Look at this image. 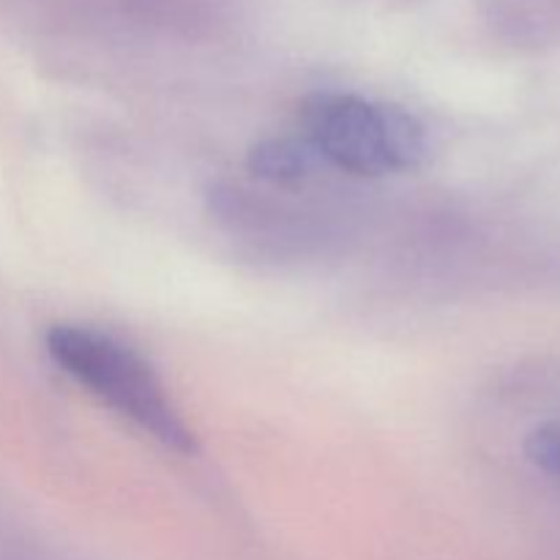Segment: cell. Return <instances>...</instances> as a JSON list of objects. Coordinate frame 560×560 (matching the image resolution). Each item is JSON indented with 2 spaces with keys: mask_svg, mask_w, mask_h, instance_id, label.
I'll list each match as a JSON object with an SVG mask.
<instances>
[{
  "mask_svg": "<svg viewBox=\"0 0 560 560\" xmlns=\"http://www.w3.org/2000/svg\"><path fill=\"white\" fill-rule=\"evenodd\" d=\"M317 153L306 140H293V137H273V140L260 142L249 151V170L262 180L271 184H295L306 178L315 167Z\"/></svg>",
  "mask_w": 560,
  "mask_h": 560,
  "instance_id": "cell-3",
  "label": "cell"
},
{
  "mask_svg": "<svg viewBox=\"0 0 560 560\" xmlns=\"http://www.w3.org/2000/svg\"><path fill=\"white\" fill-rule=\"evenodd\" d=\"M306 142L317 156L353 175L416 170L427 156L424 126L397 104L353 93H315L301 104Z\"/></svg>",
  "mask_w": 560,
  "mask_h": 560,
  "instance_id": "cell-2",
  "label": "cell"
},
{
  "mask_svg": "<svg viewBox=\"0 0 560 560\" xmlns=\"http://www.w3.org/2000/svg\"><path fill=\"white\" fill-rule=\"evenodd\" d=\"M525 454L536 468L560 481V424L536 427L525 441Z\"/></svg>",
  "mask_w": 560,
  "mask_h": 560,
  "instance_id": "cell-4",
  "label": "cell"
},
{
  "mask_svg": "<svg viewBox=\"0 0 560 560\" xmlns=\"http://www.w3.org/2000/svg\"><path fill=\"white\" fill-rule=\"evenodd\" d=\"M47 350L60 370L162 446L178 454L197 452L195 432L173 408L153 366L129 345L98 328L63 323L47 331Z\"/></svg>",
  "mask_w": 560,
  "mask_h": 560,
  "instance_id": "cell-1",
  "label": "cell"
}]
</instances>
